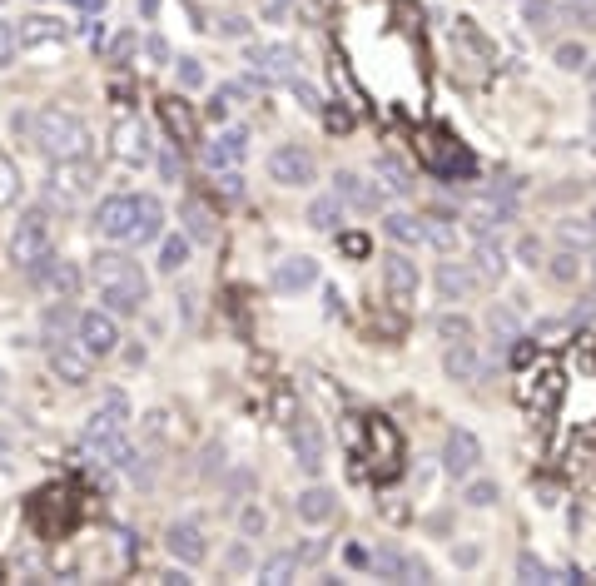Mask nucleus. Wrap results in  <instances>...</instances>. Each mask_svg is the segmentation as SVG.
I'll use <instances>...</instances> for the list:
<instances>
[{
  "mask_svg": "<svg viewBox=\"0 0 596 586\" xmlns=\"http://www.w3.org/2000/svg\"><path fill=\"white\" fill-rule=\"evenodd\" d=\"M313 174H318V159H313V149L308 145H279L269 154V179L284 184V189L313 184Z\"/></svg>",
  "mask_w": 596,
  "mask_h": 586,
  "instance_id": "nucleus-6",
  "label": "nucleus"
},
{
  "mask_svg": "<svg viewBox=\"0 0 596 586\" xmlns=\"http://www.w3.org/2000/svg\"><path fill=\"white\" fill-rule=\"evenodd\" d=\"M239 527H244V537H259V532L269 527V517H264V507H244V517H239Z\"/></svg>",
  "mask_w": 596,
  "mask_h": 586,
  "instance_id": "nucleus-41",
  "label": "nucleus"
},
{
  "mask_svg": "<svg viewBox=\"0 0 596 586\" xmlns=\"http://www.w3.org/2000/svg\"><path fill=\"white\" fill-rule=\"evenodd\" d=\"M284 5H289V0H269V10H274V15H284Z\"/></svg>",
  "mask_w": 596,
  "mask_h": 586,
  "instance_id": "nucleus-49",
  "label": "nucleus"
},
{
  "mask_svg": "<svg viewBox=\"0 0 596 586\" xmlns=\"http://www.w3.org/2000/svg\"><path fill=\"white\" fill-rule=\"evenodd\" d=\"M294 572H298V552H279V557H269L259 567V582H289Z\"/></svg>",
  "mask_w": 596,
  "mask_h": 586,
  "instance_id": "nucleus-32",
  "label": "nucleus"
},
{
  "mask_svg": "<svg viewBox=\"0 0 596 586\" xmlns=\"http://www.w3.org/2000/svg\"><path fill=\"white\" fill-rule=\"evenodd\" d=\"M294 452H298V467H303V472H318V467H323V442H318L313 428H298L294 433Z\"/></svg>",
  "mask_w": 596,
  "mask_h": 586,
  "instance_id": "nucleus-29",
  "label": "nucleus"
},
{
  "mask_svg": "<svg viewBox=\"0 0 596 586\" xmlns=\"http://www.w3.org/2000/svg\"><path fill=\"white\" fill-rule=\"evenodd\" d=\"M15 30H20V50H25V45H50V40H65V25H60L55 15H25Z\"/></svg>",
  "mask_w": 596,
  "mask_h": 586,
  "instance_id": "nucleus-19",
  "label": "nucleus"
},
{
  "mask_svg": "<svg viewBox=\"0 0 596 586\" xmlns=\"http://www.w3.org/2000/svg\"><path fill=\"white\" fill-rule=\"evenodd\" d=\"M189 5H199V0H189Z\"/></svg>",
  "mask_w": 596,
  "mask_h": 586,
  "instance_id": "nucleus-53",
  "label": "nucleus"
},
{
  "mask_svg": "<svg viewBox=\"0 0 596 586\" xmlns=\"http://www.w3.org/2000/svg\"><path fill=\"white\" fill-rule=\"evenodd\" d=\"M587 149L596 154V120H592V130H587Z\"/></svg>",
  "mask_w": 596,
  "mask_h": 586,
  "instance_id": "nucleus-48",
  "label": "nucleus"
},
{
  "mask_svg": "<svg viewBox=\"0 0 596 586\" xmlns=\"http://www.w3.org/2000/svg\"><path fill=\"white\" fill-rule=\"evenodd\" d=\"M159 224H164V209L154 194H140V229H135V244H154L159 239Z\"/></svg>",
  "mask_w": 596,
  "mask_h": 586,
  "instance_id": "nucleus-27",
  "label": "nucleus"
},
{
  "mask_svg": "<svg viewBox=\"0 0 596 586\" xmlns=\"http://www.w3.org/2000/svg\"><path fill=\"white\" fill-rule=\"evenodd\" d=\"M90 184H95V164H90V159H65V164L50 169V199H60V204L85 199Z\"/></svg>",
  "mask_w": 596,
  "mask_h": 586,
  "instance_id": "nucleus-8",
  "label": "nucleus"
},
{
  "mask_svg": "<svg viewBox=\"0 0 596 586\" xmlns=\"http://www.w3.org/2000/svg\"><path fill=\"white\" fill-rule=\"evenodd\" d=\"M90 353L80 348V343H50V368L60 373V383H70V388H80V383H90Z\"/></svg>",
  "mask_w": 596,
  "mask_h": 586,
  "instance_id": "nucleus-11",
  "label": "nucleus"
},
{
  "mask_svg": "<svg viewBox=\"0 0 596 586\" xmlns=\"http://www.w3.org/2000/svg\"><path fill=\"white\" fill-rule=\"evenodd\" d=\"M378 174H383V179H388V189H398V194H408V189H413V174H408L393 154H378Z\"/></svg>",
  "mask_w": 596,
  "mask_h": 586,
  "instance_id": "nucleus-33",
  "label": "nucleus"
},
{
  "mask_svg": "<svg viewBox=\"0 0 596 586\" xmlns=\"http://www.w3.org/2000/svg\"><path fill=\"white\" fill-rule=\"evenodd\" d=\"M333 184H338L333 194H338L343 204H353V209H363V214H373V209L383 204V189H373L368 179H358V174H348V169H343V174H338Z\"/></svg>",
  "mask_w": 596,
  "mask_h": 586,
  "instance_id": "nucleus-17",
  "label": "nucleus"
},
{
  "mask_svg": "<svg viewBox=\"0 0 596 586\" xmlns=\"http://www.w3.org/2000/svg\"><path fill=\"white\" fill-rule=\"evenodd\" d=\"M204 159H209V169H229V164H239V159H244V130H229L219 145L204 149Z\"/></svg>",
  "mask_w": 596,
  "mask_h": 586,
  "instance_id": "nucleus-25",
  "label": "nucleus"
},
{
  "mask_svg": "<svg viewBox=\"0 0 596 586\" xmlns=\"http://www.w3.org/2000/svg\"><path fill=\"white\" fill-rule=\"evenodd\" d=\"M184 264H189V239H179V234L164 239L159 244V274H179Z\"/></svg>",
  "mask_w": 596,
  "mask_h": 586,
  "instance_id": "nucleus-31",
  "label": "nucleus"
},
{
  "mask_svg": "<svg viewBox=\"0 0 596 586\" xmlns=\"http://www.w3.org/2000/svg\"><path fill=\"white\" fill-rule=\"evenodd\" d=\"M517 567H522V577H547V567H542V562H532V557H522Z\"/></svg>",
  "mask_w": 596,
  "mask_h": 586,
  "instance_id": "nucleus-46",
  "label": "nucleus"
},
{
  "mask_svg": "<svg viewBox=\"0 0 596 586\" xmlns=\"http://www.w3.org/2000/svg\"><path fill=\"white\" fill-rule=\"evenodd\" d=\"M522 259H532V269H537V264H547V259H542V244H537V239H522Z\"/></svg>",
  "mask_w": 596,
  "mask_h": 586,
  "instance_id": "nucleus-45",
  "label": "nucleus"
},
{
  "mask_svg": "<svg viewBox=\"0 0 596 586\" xmlns=\"http://www.w3.org/2000/svg\"><path fill=\"white\" fill-rule=\"evenodd\" d=\"M552 60H557L562 70H587V45H582V40H562V45L552 50Z\"/></svg>",
  "mask_w": 596,
  "mask_h": 586,
  "instance_id": "nucleus-35",
  "label": "nucleus"
},
{
  "mask_svg": "<svg viewBox=\"0 0 596 586\" xmlns=\"http://www.w3.org/2000/svg\"><path fill=\"white\" fill-rule=\"evenodd\" d=\"M95 229L100 239H115V244H135V229H140V194H115L95 209Z\"/></svg>",
  "mask_w": 596,
  "mask_h": 586,
  "instance_id": "nucleus-4",
  "label": "nucleus"
},
{
  "mask_svg": "<svg viewBox=\"0 0 596 586\" xmlns=\"http://www.w3.org/2000/svg\"><path fill=\"white\" fill-rule=\"evenodd\" d=\"M547 279H552L557 289H582V284L592 279V259L577 254V249H562V254L547 259Z\"/></svg>",
  "mask_w": 596,
  "mask_h": 586,
  "instance_id": "nucleus-13",
  "label": "nucleus"
},
{
  "mask_svg": "<svg viewBox=\"0 0 596 586\" xmlns=\"http://www.w3.org/2000/svg\"><path fill=\"white\" fill-rule=\"evenodd\" d=\"M472 289H477V274H472V264H443V269H438V293H443L447 303L467 298Z\"/></svg>",
  "mask_w": 596,
  "mask_h": 586,
  "instance_id": "nucleus-20",
  "label": "nucleus"
},
{
  "mask_svg": "<svg viewBox=\"0 0 596 586\" xmlns=\"http://www.w3.org/2000/svg\"><path fill=\"white\" fill-rule=\"evenodd\" d=\"M522 10H527V25L532 30H547L552 25V0H527Z\"/></svg>",
  "mask_w": 596,
  "mask_h": 586,
  "instance_id": "nucleus-40",
  "label": "nucleus"
},
{
  "mask_svg": "<svg viewBox=\"0 0 596 586\" xmlns=\"http://www.w3.org/2000/svg\"><path fill=\"white\" fill-rule=\"evenodd\" d=\"M423 239H428L433 249L452 254V249H457V219H447V214H428V219H423Z\"/></svg>",
  "mask_w": 596,
  "mask_h": 586,
  "instance_id": "nucleus-26",
  "label": "nucleus"
},
{
  "mask_svg": "<svg viewBox=\"0 0 596 586\" xmlns=\"http://www.w3.org/2000/svg\"><path fill=\"white\" fill-rule=\"evenodd\" d=\"M35 284H40V289H50L60 303H70V298L80 293V274H75V264H65V259H50V264H45V274H40Z\"/></svg>",
  "mask_w": 596,
  "mask_h": 586,
  "instance_id": "nucleus-18",
  "label": "nucleus"
},
{
  "mask_svg": "<svg viewBox=\"0 0 596 586\" xmlns=\"http://www.w3.org/2000/svg\"><path fill=\"white\" fill-rule=\"evenodd\" d=\"M214 30H224V35H249V20H244V15H224Z\"/></svg>",
  "mask_w": 596,
  "mask_h": 586,
  "instance_id": "nucleus-42",
  "label": "nucleus"
},
{
  "mask_svg": "<svg viewBox=\"0 0 596 586\" xmlns=\"http://www.w3.org/2000/svg\"><path fill=\"white\" fill-rule=\"evenodd\" d=\"M184 224H189V234H194V239H214V219H209V209H204V204H194V199L184 204Z\"/></svg>",
  "mask_w": 596,
  "mask_h": 586,
  "instance_id": "nucleus-36",
  "label": "nucleus"
},
{
  "mask_svg": "<svg viewBox=\"0 0 596 586\" xmlns=\"http://www.w3.org/2000/svg\"><path fill=\"white\" fill-rule=\"evenodd\" d=\"M294 512H298V522H308V527H323V522H333V512H338V497H333L328 487H308V492H298Z\"/></svg>",
  "mask_w": 596,
  "mask_h": 586,
  "instance_id": "nucleus-16",
  "label": "nucleus"
},
{
  "mask_svg": "<svg viewBox=\"0 0 596 586\" xmlns=\"http://www.w3.org/2000/svg\"><path fill=\"white\" fill-rule=\"evenodd\" d=\"M50 259H55V244H50V219H45V209L20 214V224L10 229V264L35 284Z\"/></svg>",
  "mask_w": 596,
  "mask_h": 586,
  "instance_id": "nucleus-3",
  "label": "nucleus"
},
{
  "mask_svg": "<svg viewBox=\"0 0 596 586\" xmlns=\"http://www.w3.org/2000/svg\"><path fill=\"white\" fill-rule=\"evenodd\" d=\"M159 120H164V130H169L179 145H199V125H194V115H189V105H184L179 95L159 100Z\"/></svg>",
  "mask_w": 596,
  "mask_h": 586,
  "instance_id": "nucleus-15",
  "label": "nucleus"
},
{
  "mask_svg": "<svg viewBox=\"0 0 596 586\" xmlns=\"http://www.w3.org/2000/svg\"><path fill=\"white\" fill-rule=\"evenodd\" d=\"M462 502H467V507H492V502H497V482H487V477H467Z\"/></svg>",
  "mask_w": 596,
  "mask_h": 586,
  "instance_id": "nucleus-37",
  "label": "nucleus"
},
{
  "mask_svg": "<svg viewBox=\"0 0 596 586\" xmlns=\"http://www.w3.org/2000/svg\"><path fill=\"white\" fill-rule=\"evenodd\" d=\"M587 80H592V85H596V60H592V65H587Z\"/></svg>",
  "mask_w": 596,
  "mask_h": 586,
  "instance_id": "nucleus-50",
  "label": "nucleus"
},
{
  "mask_svg": "<svg viewBox=\"0 0 596 586\" xmlns=\"http://www.w3.org/2000/svg\"><path fill=\"white\" fill-rule=\"evenodd\" d=\"M254 75H259V80H279V85L298 80L294 50H289V45H259V50H254Z\"/></svg>",
  "mask_w": 596,
  "mask_h": 586,
  "instance_id": "nucleus-12",
  "label": "nucleus"
},
{
  "mask_svg": "<svg viewBox=\"0 0 596 586\" xmlns=\"http://www.w3.org/2000/svg\"><path fill=\"white\" fill-rule=\"evenodd\" d=\"M567 5H596V0H567Z\"/></svg>",
  "mask_w": 596,
  "mask_h": 586,
  "instance_id": "nucleus-52",
  "label": "nucleus"
},
{
  "mask_svg": "<svg viewBox=\"0 0 596 586\" xmlns=\"http://www.w3.org/2000/svg\"><path fill=\"white\" fill-rule=\"evenodd\" d=\"M502 274H507V254H502V244H492V239L482 234V244H477V279L502 284Z\"/></svg>",
  "mask_w": 596,
  "mask_h": 586,
  "instance_id": "nucleus-24",
  "label": "nucleus"
},
{
  "mask_svg": "<svg viewBox=\"0 0 596 586\" xmlns=\"http://www.w3.org/2000/svg\"><path fill=\"white\" fill-rule=\"evenodd\" d=\"M383 289H388V303L393 308H413L418 303V264L408 254H383Z\"/></svg>",
  "mask_w": 596,
  "mask_h": 586,
  "instance_id": "nucleus-7",
  "label": "nucleus"
},
{
  "mask_svg": "<svg viewBox=\"0 0 596 586\" xmlns=\"http://www.w3.org/2000/svg\"><path fill=\"white\" fill-rule=\"evenodd\" d=\"M90 284H95L100 303L110 313H140L149 298V279H145V269H140V259L115 254V249H105V254L90 259Z\"/></svg>",
  "mask_w": 596,
  "mask_h": 586,
  "instance_id": "nucleus-1",
  "label": "nucleus"
},
{
  "mask_svg": "<svg viewBox=\"0 0 596 586\" xmlns=\"http://www.w3.org/2000/svg\"><path fill=\"white\" fill-rule=\"evenodd\" d=\"M313 279H318V264H313V259H284V264L274 269V284H279L284 293L308 289Z\"/></svg>",
  "mask_w": 596,
  "mask_h": 586,
  "instance_id": "nucleus-22",
  "label": "nucleus"
},
{
  "mask_svg": "<svg viewBox=\"0 0 596 586\" xmlns=\"http://www.w3.org/2000/svg\"><path fill=\"white\" fill-rule=\"evenodd\" d=\"M179 80H184V85H204V70H199V60H179Z\"/></svg>",
  "mask_w": 596,
  "mask_h": 586,
  "instance_id": "nucleus-43",
  "label": "nucleus"
},
{
  "mask_svg": "<svg viewBox=\"0 0 596 586\" xmlns=\"http://www.w3.org/2000/svg\"><path fill=\"white\" fill-rule=\"evenodd\" d=\"M164 547H169V557L184 562V567H204V562H209V542H204V532H199L194 522H169Z\"/></svg>",
  "mask_w": 596,
  "mask_h": 586,
  "instance_id": "nucleus-10",
  "label": "nucleus"
},
{
  "mask_svg": "<svg viewBox=\"0 0 596 586\" xmlns=\"http://www.w3.org/2000/svg\"><path fill=\"white\" fill-rule=\"evenodd\" d=\"M15 194H20V169L0 154V209H5V204H15Z\"/></svg>",
  "mask_w": 596,
  "mask_h": 586,
  "instance_id": "nucleus-38",
  "label": "nucleus"
},
{
  "mask_svg": "<svg viewBox=\"0 0 596 586\" xmlns=\"http://www.w3.org/2000/svg\"><path fill=\"white\" fill-rule=\"evenodd\" d=\"M30 130H35V149H40L50 164H65V159H90V149H95L90 125H85L75 110H60V105L35 110Z\"/></svg>",
  "mask_w": 596,
  "mask_h": 586,
  "instance_id": "nucleus-2",
  "label": "nucleus"
},
{
  "mask_svg": "<svg viewBox=\"0 0 596 586\" xmlns=\"http://www.w3.org/2000/svg\"><path fill=\"white\" fill-rule=\"evenodd\" d=\"M587 224H592V234H596V204H592V214H587Z\"/></svg>",
  "mask_w": 596,
  "mask_h": 586,
  "instance_id": "nucleus-51",
  "label": "nucleus"
},
{
  "mask_svg": "<svg viewBox=\"0 0 596 586\" xmlns=\"http://www.w3.org/2000/svg\"><path fill=\"white\" fill-rule=\"evenodd\" d=\"M75 343L100 363V358H115V348H120V323H115V313H100V308H90V313H80L75 318Z\"/></svg>",
  "mask_w": 596,
  "mask_h": 586,
  "instance_id": "nucleus-5",
  "label": "nucleus"
},
{
  "mask_svg": "<svg viewBox=\"0 0 596 586\" xmlns=\"http://www.w3.org/2000/svg\"><path fill=\"white\" fill-rule=\"evenodd\" d=\"M443 368L452 383H477V353H472V343H447Z\"/></svg>",
  "mask_w": 596,
  "mask_h": 586,
  "instance_id": "nucleus-21",
  "label": "nucleus"
},
{
  "mask_svg": "<svg viewBox=\"0 0 596 586\" xmlns=\"http://www.w3.org/2000/svg\"><path fill=\"white\" fill-rule=\"evenodd\" d=\"M308 224H313L318 234H333V229L343 224V199H338V194H318V199L308 204Z\"/></svg>",
  "mask_w": 596,
  "mask_h": 586,
  "instance_id": "nucleus-23",
  "label": "nucleus"
},
{
  "mask_svg": "<svg viewBox=\"0 0 596 586\" xmlns=\"http://www.w3.org/2000/svg\"><path fill=\"white\" fill-rule=\"evenodd\" d=\"M343 249H348L353 259H363V254H368V239H363V234H348V239H343Z\"/></svg>",
  "mask_w": 596,
  "mask_h": 586,
  "instance_id": "nucleus-44",
  "label": "nucleus"
},
{
  "mask_svg": "<svg viewBox=\"0 0 596 586\" xmlns=\"http://www.w3.org/2000/svg\"><path fill=\"white\" fill-rule=\"evenodd\" d=\"M115 140H120V154H125L130 164H145V154H149V145H145V125L125 120V125L115 130Z\"/></svg>",
  "mask_w": 596,
  "mask_h": 586,
  "instance_id": "nucleus-28",
  "label": "nucleus"
},
{
  "mask_svg": "<svg viewBox=\"0 0 596 586\" xmlns=\"http://www.w3.org/2000/svg\"><path fill=\"white\" fill-rule=\"evenodd\" d=\"M65 5H75V10H100L105 0H65Z\"/></svg>",
  "mask_w": 596,
  "mask_h": 586,
  "instance_id": "nucleus-47",
  "label": "nucleus"
},
{
  "mask_svg": "<svg viewBox=\"0 0 596 586\" xmlns=\"http://www.w3.org/2000/svg\"><path fill=\"white\" fill-rule=\"evenodd\" d=\"M477 462H482V442L472 438L467 428H452L443 442V472L452 482H467L477 472Z\"/></svg>",
  "mask_w": 596,
  "mask_h": 586,
  "instance_id": "nucleus-9",
  "label": "nucleus"
},
{
  "mask_svg": "<svg viewBox=\"0 0 596 586\" xmlns=\"http://www.w3.org/2000/svg\"><path fill=\"white\" fill-rule=\"evenodd\" d=\"M15 50H20V30H15L10 20H0V70L15 60Z\"/></svg>",
  "mask_w": 596,
  "mask_h": 586,
  "instance_id": "nucleus-39",
  "label": "nucleus"
},
{
  "mask_svg": "<svg viewBox=\"0 0 596 586\" xmlns=\"http://www.w3.org/2000/svg\"><path fill=\"white\" fill-rule=\"evenodd\" d=\"M383 229H388L393 244H418V239H423V219H418V214H388Z\"/></svg>",
  "mask_w": 596,
  "mask_h": 586,
  "instance_id": "nucleus-30",
  "label": "nucleus"
},
{
  "mask_svg": "<svg viewBox=\"0 0 596 586\" xmlns=\"http://www.w3.org/2000/svg\"><path fill=\"white\" fill-rule=\"evenodd\" d=\"M438 338H443V343H472V323H467L462 313H443V318H438Z\"/></svg>",
  "mask_w": 596,
  "mask_h": 586,
  "instance_id": "nucleus-34",
  "label": "nucleus"
},
{
  "mask_svg": "<svg viewBox=\"0 0 596 586\" xmlns=\"http://www.w3.org/2000/svg\"><path fill=\"white\" fill-rule=\"evenodd\" d=\"M452 50H467L482 70H487V65H497V45H492V40H487V35L467 20V15H457V20H452Z\"/></svg>",
  "mask_w": 596,
  "mask_h": 586,
  "instance_id": "nucleus-14",
  "label": "nucleus"
}]
</instances>
